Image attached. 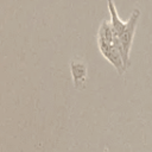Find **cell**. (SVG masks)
<instances>
[{
	"label": "cell",
	"instance_id": "6da1fadb",
	"mask_svg": "<svg viewBox=\"0 0 152 152\" xmlns=\"http://www.w3.org/2000/svg\"><path fill=\"white\" fill-rule=\"evenodd\" d=\"M97 48L101 55L116 69L119 75H124L127 66L124 62L122 46L113 31L110 20H102L96 34Z\"/></svg>",
	"mask_w": 152,
	"mask_h": 152
},
{
	"label": "cell",
	"instance_id": "3957f363",
	"mask_svg": "<svg viewBox=\"0 0 152 152\" xmlns=\"http://www.w3.org/2000/svg\"><path fill=\"white\" fill-rule=\"evenodd\" d=\"M69 65H70V72L75 89L78 90L84 89L87 83V75H88L86 63L80 58H74L70 61Z\"/></svg>",
	"mask_w": 152,
	"mask_h": 152
},
{
	"label": "cell",
	"instance_id": "7a4b0ae2",
	"mask_svg": "<svg viewBox=\"0 0 152 152\" xmlns=\"http://www.w3.org/2000/svg\"><path fill=\"white\" fill-rule=\"evenodd\" d=\"M140 18V10L139 8H134L129 15V18L127 19V26L125 28V31L116 36L121 46H122V51H124V62L126 64V66H129V52H131V48H132V43H133V38H134V32L138 25Z\"/></svg>",
	"mask_w": 152,
	"mask_h": 152
}]
</instances>
